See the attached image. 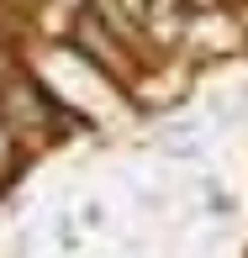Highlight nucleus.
<instances>
[{
	"label": "nucleus",
	"mask_w": 248,
	"mask_h": 258,
	"mask_svg": "<svg viewBox=\"0 0 248 258\" xmlns=\"http://www.w3.org/2000/svg\"><path fill=\"white\" fill-rule=\"evenodd\" d=\"M74 37L85 42V53H95L101 63H106V69H116V48H111V37L101 32V21H90V16H85V21L74 27Z\"/></svg>",
	"instance_id": "nucleus-1"
},
{
	"label": "nucleus",
	"mask_w": 248,
	"mask_h": 258,
	"mask_svg": "<svg viewBox=\"0 0 248 258\" xmlns=\"http://www.w3.org/2000/svg\"><path fill=\"white\" fill-rule=\"evenodd\" d=\"M0 153H6V126H0Z\"/></svg>",
	"instance_id": "nucleus-2"
}]
</instances>
